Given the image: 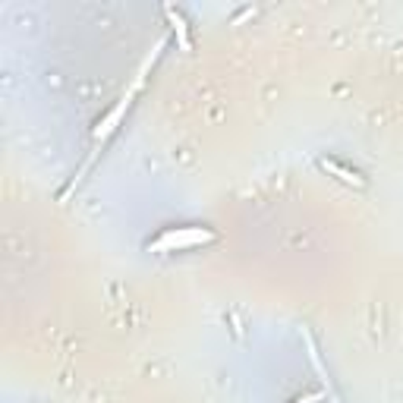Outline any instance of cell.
<instances>
[{
  "instance_id": "cell-5",
  "label": "cell",
  "mask_w": 403,
  "mask_h": 403,
  "mask_svg": "<svg viewBox=\"0 0 403 403\" xmlns=\"http://www.w3.org/2000/svg\"><path fill=\"white\" fill-rule=\"evenodd\" d=\"M321 397H325V394H321V391H315V394H306V397H296V400H293V403H321Z\"/></svg>"
},
{
  "instance_id": "cell-2",
  "label": "cell",
  "mask_w": 403,
  "mask_h": 403,
  "mask_svg": "<svg viewBox=\"0 0 403 403\" xmlns=\"http://www.w3.org/2000/svg\"><path fill=\"white\" fill-rule=\"evenodd\" d=\"M135 95H139V89H135V85H129V89L123 91V98H120L117 105H113L111 111H107V117L95 127V145H105L107 139H111V135L117 133L120 120L127 117V111H129V105H133V98H135Z\"/></svg>"
},
{
  "instance_id": "cell-4",
  "label": "cell",
  "mask_w": 403,
  "mask_h": 403,
  "mask_svg": "<svg viewBox=\"0 0 403 403\" xmlns=\"http://www.w3.org/2000/svg\"><path fill=\"white\" fill-rule=\"evenodd\" d=\"M164 16L171 19L173 32H177L179 47H183V51H189V29H186V19H183V16H179V10H173V7H164Z\"/></svg>"
},
{
  "instance_id": "cell-1",
  "label": "cell",
  "mask_w": 403,
  "mask_h": 403,
  "mask_svg": "<svg viewBox=\"0 0 403 403\" xmlns=\"http://www.w3.org/2000/svg\"><path fill=\"white\" fill-rule=\"evenodd\" d=\"M217 233L208 230V227H173V230H164L157 239H151L149 249L155 252H183V249H195L205 246V243H215Z\"/></svg>"
},
{
  "instance_id": "cell-3",
  "label": "cell",
  "mask_w": 403,
  "mask_h": 403,
  "mask_svg": "<svg viewBox=\"0 0 403 403\" xmlns=\"http://www.w3.org/2000/svg\"><path fill=\"white\" fill-rule=\"evenodd\" d=\"M318 167L325 173H334L340 183H347V186H356V189H366V179L359 177L356 171H350V167H344V164H337V161H331V157H321L318 161Z\"/></svg>"
}]
</instances>
